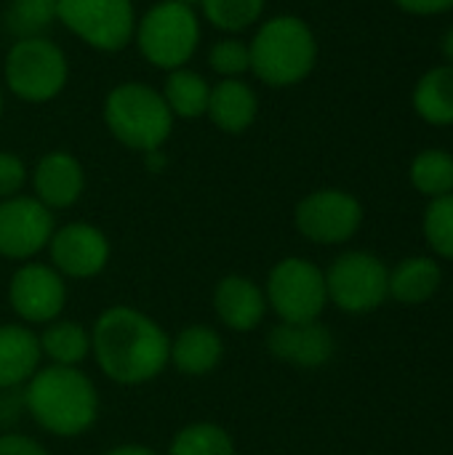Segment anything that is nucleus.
Segmentation results:
<instances>
[{"label":"nucleus","instance_id":"obj_7","mask_svg":"<svg viewBox=\"0 0 453 455\" xmlns=\"http://www.w3.org/2000/svg\"><path fill=\"white\" fill-rule=\"evenodd\" d=\"M267 307L280 317V323H312L320 320L328 291H326V275L318 264L302 256L280 259L264 285Z\"/></svg>","mask_w":453,"mask_h":455},{"label":"nucleus","instance_id":"obj_8","mask_svg":"<svg viewBox=\"0 0 453 455\" xmlns=\"http://www.w3.org/2000/svg\"><path fill=\"white\" fill-rule=\"evenodd\" d=\"M328 301L347 315H368L390 299V272L366 251H347L323 272Z\"/></svg>","mask_w":453,"mask_h":455},{"label":"nucleus","instance_id":"obj_33","mask_svg":"<svg viewBox=\"0 0 453 455\" xmlns=\"http://www.w3.org/2000/svg\"><path fill=\"white\" fill-rule=\"evenodd\" d=\"M104 455H160V453H155V451H152V448H147V445H117V448L107 451Z\"/></svg>","mask_w":453,"mask_h":455},{"label":"nucleus","instance_id":"obj_1","mask_svg":"<svg viewBox=\"0 0 453 455\" xmlns=\"http://www.w3.org/2000/svg\"><path fill=\"white\" fill-rule=\"evenodd\" d=\"M91 355L99 371L123 387L158 379L171 363L168 333L133 307H109L91 325Z\"/></svg>","mask_w":453,"mask_h":455},{"label":"nucleus","instance_id":"obj_4","mask_svg":"<svg viewBox=\"0 0 453 455\" xmlns=\"http://www.w3.org/2000/svg\"><path fill=\"white\" fill-rule=\"evenodd\" d=\"M104 123L123 147L144 155L160 149L174 131V115L163 93L136 80L120 83L107 93Z\"/></svg>","mask_w":453,"mask_h":455},{"label":"nucleus","instance_id":"obj_2","mask_svg":"<svg viewBox=\"0 0 453 455\" xmlns=\"http://www.w3.org/2000/svg\"><path fill=\"white\" fill-rule=\"evenodd\" d=\"M24 411L53 437H80L99 419V395L83 371L45 365L24 384Z\"/></svg>","mask_w":453,"mask_h":455},{"label":"nucleus","instance_id":"obj_20","mask_svg":"<svg viewBox=\"0 0 453 455\" xmlns=\"http://www.w3.org/2000/svg\"><path fill=\"white\" fill-rule=\"evenodd\" d=\"M441 264L430 256H411L390 272V296L400 304H427L441 288Z\"/></svg>","mask_w":453,"mask_h":455},{"label":"nucleus","instance_id":"obj_18","mask_svg":"<svg viewBox=\"0 0 453 455\" xmlns=\"http://www.w3.org/2000/svg\"><path fill=\"white\" fill-rule=\"evenodd\" d=\"M206 115L211 123L224 131V133H243L254 125L259 115V99L256 91L240 80V77H227L211 88L208 109Z\"/></svg>","mask_w":453,"mask_h":455},{"label":"nucleus","instance_id":"obj_17","mask_svg":"<svg viewBox=\"0 0 453 455\" xmlns=\"http://www.w3.org/2000/svg\"><path fill=\"white\" fill-rule=\"evenodd\" d=\"M37 336L19 323H0V392L21 389L40 368Z\"/></svg>","mask_w":453,"mask_h":455},{"label":"nucleus","instance_id":"obj_27","mask_svg":"<svg viewBox=\"0 0 453 455\" xmlns=\"http://www.w3.org/2000/svg\"><path fill=\"white\" fill-rule=\"evenodd\" d=\"M200 11L222 32H243L264 13V0H200Z\"/></svg>","mask_w":453,"mask_h":455},{"label":"nucleus","instance_id":"obj_24","mask_svg":"<svg viewBox=\"0 0 453 455\" xmlns=\"http://www.w3.org/2000/svg\"><path fill=\"white\" fill-rule=\"evenodd\" d=\"M166 455H235V443L224 427L198 421L174 435Z\"/></svg>","mask_w":453,"mask_h":455},{"label":"nucleus","instance_id":"obj_23","mask_svg":"<svg viewBox=\"0 0 453 455\" xmlns=\"http://www.w3.org/2000/svg\"><path fill=\"white\" fill-rule=\"evenodd\" d=\"M163 99L174 117L192 120V117L206 115L208 99H211V85L203 75H198L187 67H179V69H171L166 88H163Z\"/></svg>","mask_w":453,"mask_h":455},{"label":"nucleus","instance_id":"obj_29","mask_svg":"<svg viewBox=\"0 0 453 455\" xmlns=\"http://www.w3.org/2000/svg\"><path fill=\"white\" fill-rule=\"evenodd\" d=\"M208 64L214 72L222 75V80L227 77H240L243 72L251 69V53H248V43L238 40V37H224L219 43L211 45L208 51Z\"/></svg>","mask_w":453,"mask_h":455},{"label":"nucleus","instance_id":"obj_3","mask_svg":"<svg viewBox=\"0 0 453 455\" xmlns=\"http://www.w3.org/2000/svg\"><path fill=\"white\" fill-rule=\"evenodd\" d=\"M251 72L270 88H288L302 83L318 61V40L310 24L299 16L283 13L267 19L248 43Z\"/></svg>","mask_w":453,"mask_h":455},{"label":"nucleus","instance_id":"obj_13","mask_svg":"<svg viewBox=\"0 0 453 455\" xmlns=\"http://www.w3.org/2000/svg\"><path fill=\"white\" fill-rule=\"evenodd\" d=\"M48 253L51 267L61 277L91 280L101 275L104 267L109 264V240L99 227L88 221H72L53 229Z\"/></svg>","mask_w":453,"mask_h":455},{"label":"nucleus","instance_id":"obj_19","mask_svg":"<svg viewBox=\"0 0 453 455\" xmlns=\"http://www.w3.org/2000/svg\"><path fill=\"white\" fill-rule=\"evenodd\" d=\"M224 341L211 325H187L171 341V363L182 376L200 379L219 368Z\"/></svg>","mask_w":453,"mask_h":455},{"label":"nucleus","instance_id":"obj_9","mask_svg":"<svg viewBox=\"0 0 453 455\" xmlns=\"http://www.w3.org/2000/svg\"><path fill=\"white\" fill-rule=\"evenodd\" d=\"M59 21L85 45L115 53L133 40V0H59Z\"/></svg>","mask_w":453,"mask_h":455},{"label":"nucleus","instance_id":"obj_36","mask_svg":"<svg viewBox=\"0 0 453 455\" xmlns=\"http://www.w3.org/2000/svg\"><path fill=\"white\" fill-rule=\"evenodd\" d=\"M0 115H3V91H0Z\"/></svg>","mask_w":453,"mask_h":455},{"label":"nucleus","instance_id":"obj_35","mask_svg":"<svg viewBox=\"0 0 453 455\" xmlns=\"http://www.w3.org/2000/svg\"><path fill=\"white\" fill-rule=\"evenodd\" d=\"M174 3H182V5H190V8L200 5V0H174Z\"/></svg>","mask_w":453,"mask_h":455},{"label":"nucleus","instance_id":"obj_25","mask_svg":"<svg viewBox=\"0 0 453 455\" xmlns=\"http://www.w3.org/2000/svg\"><path fill=\"white\" fill-rule=\"evenodd\" d=\"M59 21V0H11L5 8L8 32L21 37H45V32Z\"/></svg>","mask_w":453,"mask_h":455},{"label":"nucleus","instance_id":"obj_5","mask_svg":"<svg viewBox=\"0 0 453 455\" xmlns=\"http://www.w3.org/2000/svg\"><path fill=\"white\" fill-rule=\"evenodd\" d=\"M133 40L139 53L158 69H179L184 67L200 43V19L195 8L160 0L142 19H136Z\"/></svg>","mask_w":453,"mask_h":455},{"label":"nucleus","instance_id":"obj_26","mask_svg":"<svg viewBox=\"0 0 453 455\" xmlns=\"http://www.w3.org/2000/svg\"><path fill=\"white\" fill-rule=\"evenodd\" d=\"M411 184L427 197L453 192V157L443 149H425L411 163Z\"/></svg>","mask_w":453,"mask_h":455},{"label":"nucleus","instance_id":"obj_15","mask_svg":"<svg viewBox=\"0 0 453 455\" xmlns=\"http://www.w3.org/2000/svg\"><path fill=\"white\" fill-rule=\"evenodd\" d=\"M32 187L35 197L48 211L72 208L85 189V171L75 155L53 149L37 160L32 171Z\"/></svg>","mask_w":453,"mask_h":455},{"label":"nucleus","instance_id":"obj_34","mask_svg":"<svg viewBox=\"0 0 453 455\" xmlns=\"http://www.w3.org/2000/svg\"><path fill=\"white\" fill-rule=\"evenodd\" d=\"M443 53L449 56V61L453 64V27L446 32V37H443Z\"/></svg>","mask_w":453,"mask_h":455},{"label":"nucleus","instance_id":"obj_16","mask_svg":"<svg viewBox=\"0 0 453 455\" xmlns=\"http://www.w3.org/2000/svg\"><path fill=\"white\" fill-rule=\"evenodd\" d=\"M214 309L224 328L235 333H251L259 328L270 307L262 285L243 275H227L216 283Z\"/></svg>","mask_w":453,"mask_h":455},{"label":"nucleus","instance_id":"obj_21","mask_svg":"<svg viewBox=\"0 0 453 455\" xmlns=\"http://www.w3.org/2000/svg\"><path fill=\"white\" fill-rule=\"evenodd\" d=\"M37 344L51 365L77 368L91 355V331L75 320H53L43 328Z\"/></svg>","mask_w":453,"mask_h":455},{"label":"nucleus","instance_id":"obj_10","mask_svg":"<svg viewBox=\"0 0 453 455\" xmlns=\"http://www.w3.org/2000/svg\"><path fill=\"white\" fill-rule=\"evenodd\" d=\"M302 237L318 245H342L363 224V205L344 189H318L299 200L294 211Z\"/></svg>","mask_w":453,"mask_h":455},{"label":"nucleus","instance_id":"obj_22","mask_svg":"<svg viewBox=\"0 0 453 455\" xmlns=\"http://www.w3.org/2000/svg\"><path fill=\"white\" fill-rule=\"evenodd\" d=\"M414 109L433 125H453V64L430 69L417 83Z\"/></svg>","mask_w":453,"mask_h":455},{"label":"nucleus","instance_id":"obj_31","mask_svg":"<svg viewBox=\"0 0 453 455\" xmlns=\"http://www.w3.org/2000/svg\"><path fill=\"white\" fill-rule=\"evenodd\" d=\"M0 455H48V451L24 435H0Z\"/></svg>","mask_w":453,"mask_h":455},{"label":"nucleus","instance_id":"obj_32","mask_svg":"<svg viewBox=\"0 0 453 455\" xmlns=\"http://www.w3.org/2000/svg\"><path fill=\"white\" fill-rule=\"evenodd\" d=\"M403 11L409 13H419V16H433V13H443L451 11L453 0H395Z\"/></svg>","mask_w":453,"mask_h":455},{"label":"nucleus","instance_id":"obj_12","mask_svg":"<svg viewBox=\"0 0 453 455\" xmlns=\"http://www.w3.org/2000/svg\"><path fill=\"white\" fill-rule=\"evenodd\" d=\"M53 211L37 197L16 195L0 200V256L27 261L48 248L53 235Z\"/></svg>","mask_w":453,"mask_h":455},{"label":"nucleus","instance_id":"obj_30","mask_svg":"<svg viewBox=\"0 0 453 455\" xmlns=\"http://www.w3.org/2000/svg\"><path fill=\"white\" fill-rule=\"evenodd\" d=\"M27 181V165L13 152H0V200L21 195V187Z\"/></svg>","mask_w":453,"mask_h":455},{"label":"nucleus","instance_id":"obj_28","mask_svg":"<svg viewBox=\"0 0 453 455\" xmlns=\"http://www.w3.org/2000/svg\"><path fill=\"white\" fill-rule=\"evenodd\" d=\"M425 237L430 248L453 261V192L435 197L425 211Z\"/></svg>","mask_w":453,"mask_h":455},{"label":"nucleus","instance_id":"obj_11","mask_svg":"<svg viewBox=\"0 0 453 455\" xmlns=\"http://www.w3.org/2000/svg\"><path fill=\"white\" fill-rule=\"evenodd\" d=\"M8 304L27 325H48L67 307L64 277L45 264H21L8 280Z\"/></svg>","mask_w":453,"mask_h":455},{"label":"nucleus","instance_id":"obj_6","mask_svg":"<svg viewBox=\"0 0 453 455\" xmlns=\"http://www.w3.org/2000/svg\"><path fill=\"white\" fill-rule=\"evenodd\" d=\"M5 85L13 96L29 104L56 99L69 77L64 51L48 37H21L5 53Z\"/></svg>","mask_w":453,"mask_h":455},{"label":"nucleus","instance_id":"obj_14","mask_svg":"<svg viewBox=\"0 0 453 455\" xmlns=\"http://www.w3.org/2000/svg\"><path fill=\"white\" fill-rule=\"evenodd\" d=\"M267 349L275 360L294 365V368H323L334 352H336V341L334 333L320 323H278L270 333H267Z\"/></svg>","mask_w":453,"mask_h":455}]
</instances>
